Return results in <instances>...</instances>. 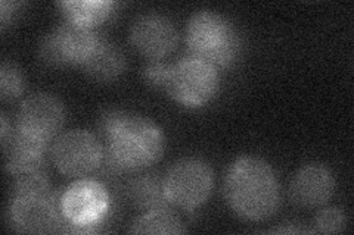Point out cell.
<instances>
[{"label": "cell", "mask_w": 354, "mask_h": 235, "mask_svg": "<svg viewBox=\"0 0 354 235\" xmlns=\"http://www.w3.org/2000/svg\"><path fill=\"white\" fill-rule=\"evenodd\" d=\"M225 193L230 207L242 218L263 221L279 206V185L272 166L259 158L238 159L226 176Z\"/></svg>", "instance_id": "6da1fadb"}, {"label": "cell", "mask_w": 354, "mask_h": 235, "mask_svg": "<svg viewBox=\"0 0 354 235\" xmlns=\"http://www.w3.org/2000/svg\"><path fill=\"white\" fill-rule=\"evenodd\" d=\"M186 43L192 56L214 68L232 65L241 52V37L235 27L226 18L209 10L196 12L187 22Z\"/></svg>", "instance_id": "7a4b0ae2"}, {"label": "cell", "mask_w": 354, "mask_h": 235, "mask_svg": "<svg viewBox=\"0 0 354 235\" xmlns=\"http://www.w3.org/2000/svg\"><path fill=\"white\" fill-rule=\"evenodd\" d=\"M164 139L152 121L127 115L108 140V154L123 171H139L160 159Z\"/></svg>", "instance_id": "3957f363"}, {"label": "cell", "mask_w": 354, "mask_h": 235, "mask_svg": "<svg viewBox=\"0 0 354 235\" xmlns=\"http://www.w3.org/2000/svg\"><path fill=\"white\" fill-rule=\"evenodd\" d=\"M8 219L18 232H59L64 221L61 198L58 200L52 188L14 190L8 209Z\"/></svg>", "instance_id": "277c9868"}, {"label": "cell", "mask_w": 354, "mask_h": 235, "mask_svg": "<svg viewBox=\"0 0 354 235\" xmlns=\"http://www.w3.org/2000/svg\"><path fill=\"white\" fill-rule=\"evenodd\" d=\"M109 207V196L104 185L93 180H82L65 190L61 197L64 215L59 232H95Z\"/></svg>", "instance_id": "5b68a950"}, {"label": "cell", "mask_w": 354, "mask_h": 235, "mask_svg": "<svg viewBox=\"0 0 354 235\" xmlns=\"http://www.w3.org/2000/svg\"><path fill=\"white\" fill-rule=\"evenodd\" d=\"M218 90L217 68L208 62L187 56L171 66L167 93L187 108L208 103Z\"/></svg>", "instance_id": "8992f818"}, {"label": "cell", "mask_w": 354, "mask_h": 235, "mask_svg": "<svg viewBox=\"0 0 354 235\" xmlns=\"http://www.w3.org/2000/svg\"><path fill=\"white\" fill-rule=\"evenodd\" d=\"M164 185L171 205L195 209L204 205L212 194L214 176L207 162L187 158L170 167L164 176Z\"/></svg>", "instance_id": "52a82bcc"}, {"label": "cell", "mask_w": 354, "mask_h": 235, "mask_svg": "<svg viewBox=\"0 0 354 235\" xmlns=\"http://www.w3.org/2000/svg\"><path fill=\"white\" fill-rule=\"evenodd\" d=\"M104 159L101 143L84 130L66 131L52 145V161L58 171L73 178H82L97 171Z\"/></svg>", "instance_id": "ba28073f"}, {"label": "cell", "mask_w": 354, "mask_h": 235, "mask_svg": "<svg viewBox=\"0 0 354 235\" xmlns=\"http://www.w3.org/2000/svg\"><path fill=\"white\" fill-rule=\"evenodd\" d=\"M92 28L66 22L43 37L39 46L40 59L53 66L83 63L99 43Z\"/></svg>", "instance_id": "9c48e42d"}, {"label": "cell", "mask_w": 354, "mask_h": 235, "mask_svg": "<svg viewBox=\"0 0 354 235\" xmlns=\"http://www.w3.org/2000/svg\"><path fill=\"white\" fill-rule=\"evenodd\" d=\"M64 119L65 110L58 97L36 93L21 103L17 130L28 137L49 143L62 128Z\"/></svg>", "instance_id": "30bf717a"}, {"label": "cell", "mask_w": 354, "mask_h": 235, "mask_svg": "<svg viewBox=\"0 0 354 235\" xmlns=\"http://www.w3.org/2000/svg\"><path fill=\"white\" fill-rule=\"evenodd\" d=\"M177 31L173 22L160 14L139 17L130 28V41L139 53L153 61L170 54L177 44Z\"/></svg>", "instance_id": "8fae6325"}, {"label": "cell", "mask_w": 354, "mask_h": 235, "mask_svg": "<svg viewBox=\"0 0 354 235\" xmlns=\"http://www.w3.org/2000/svg\"><path fill=\"white\" fill-rule=\"evenodd\" d=\"M335 190L334 175L326 166L310 163L298 171L290 185V196L301 207H319L330 200Z\"/></svg>", "instance_id": "7c38bea8"}, {"label": "cell", "mask_w": 354, "mask_h": 235, "mask_svg": "<svg viewBox=\"0 0 354 235\" xmlns=\"http://www.w3.org/2000/svg\"><path fill=\"white\" fill-rule=\"evenodd\" d=\"M2 145L5 152V167L9 174L17 176L43 167V154L48 143L28 137L17 130L10 136V140L8 139Z\"/></svg>", "instance_id": "4fadbf2b"}, {"label": "cell", "mask_w": 354, "mask_h": 235, "mask_svg": "<svg viewBox=\"0 0 354 235\" xmlns=\"http://www.w3.org/2000/svg\"><path fill=\"white\" fill-rule=\"evenodd\" d=\"M82 66L92 80L109 83L124 72L126 56L117 44L101 39Z\"/></svg>", "instance_id": "5bb4252c"}, {"label": "cell", "mask_w": 354, "mask_h": 235, "mask_svg": "<svg viewBox=\"0 0 354 235\" xmlns=\"http://www.w3.org/2000/svg\"><path fill=\"white\" fill-rule=\"evenodd\" d=\"M127 197L133 205L145 212L167 209L171 205L165 193L164 178L153 174L133 178L127 185Z\"/></svg>", "instance_id": "9a60e30c"}, {"label": "cell", "mask_w": 354, "mask_h": 235, "mask_svg": "<svg viewBox=\"0 0 354 235\" xmlns=\"http://www.w3.org/2000/svg\"><path fill=\"white\" fill-rule=\"evenodd\" d=\"M61 9L64 15L73 24L93 28L95 25L104 22L109 14L113 12V3L111 2H61Z\"/></svg>", "instance_id": "2e32d148"}, {"label": "cell", "mask_w": 354, "mask_h": 235, "mask_svg": "<svg viewBox=\"0 0 354 235\" xmlns=\"http://www.w3.org/2000/svg\"><path fill=\"white\" fill-rule=\"evenodd\" d=\"M131 234H182V221L167 209L148 210L130 228Z\"/></svg>", "instance_id": "e0dca14e"}, {"label": "cell", "mask_w": 354, "mask_h": 235, "mask_svg": "<svg viewBox=\"0 0 354 235\" xmlns=\"http://www.w3.org/2000/svg\"><path fill=\"white\" fill-rule=\"evenodd\" d=\"M26 88V80L21 70L14 63L3 62L0 66V96L3 100H14Z\"/></svg>", "instance_id": "ac0fdd59"}, {"label": "cell", "mask_w": 354, "mask_h": 235, "mask_svg": "<svg viewBox=\"0 0 354 235\" xmlns=\"http://www.w3.org/2000/svg\"><path fill=\"white\" fill-rule=\"evenodd\" d=\"M347 227V216L344 212L337 207H329L320 212L315 219V232L335 234L342 232Z\"/></svg>", "instance_id": "d6986e66"}, {"label": "cell", "mask_w": 354, "mask_h": 235, "mask_svg": "<svg viewBox=\"0 0 354 235\" xmlns=\"http://www.w3.org/2000/svg\"><path fill=\"white\" fill-rule=\"evenodd\" d=\"M171 66L173 65L161 61H152L142 71L143 80H145V83L152 88L167 92L171 76Z\"/></svg>", "instance_id": "ffe728a7"}, {"label": "cell", "mask_w": 354, "mask_h": 235, "mask_svg": "<svg viewBox=\"0 0 354 235\" xmlns=\"http://www.w3.org/2000/svg\"><path fill=\"white\" fill-rule=\"evenodd\" d=\"M126 116H127V114L121 109L111 108V109L104 110L97 121V130H99V132H101V136L104 139L109 140L111 136L114 134V131L117 130V127L126 119Z\"/></svg>", "instance_id": "44dd1931"}, {"label": "cell", "mask_w": 354, "mask_h": 235, "mask_svg": "<svg viewBox=\"0 0 354 235\" xmlns=\"http://www.w3.org/2000/svg\"><path fill=\"white\" fill-rule=\"evenodd\" d=\"M19 8L18 3H10V2H2V10H0V17H2V25L5 27L8 21L17 14V9Z\"/></svg>", "instance_id": "7402d4cb"}, {"label": "cell", "mask_w": 354, "mask_h": 235, "mask_svg": "<svg viewBox=\"0 0 354 235\" xmlns=\"http://www.w3.org/2000/svg\"><path fill=\"white\" fill-rule=\"evenodd\" d=\"M8 132H9V125H8V119L5 115H2V143L8 140Z\"/></svg>", "instance_id": "603a6c76"}, {"label": "cell", "mask_w": 354, "mask_h": 235, "mask_svg": "<svg viewBox=\"0 0 354 235\" xmlns=\"http://www.w3.org/2000/svg\"><path fill=\"white\" fill-rule=\"evenodd\" d=\"M273 232H281V234H295V232H307V229H301V228H279V229H273Z\"/></svg>", "instance_id": "cb8c5ba5"}]
</instances>
